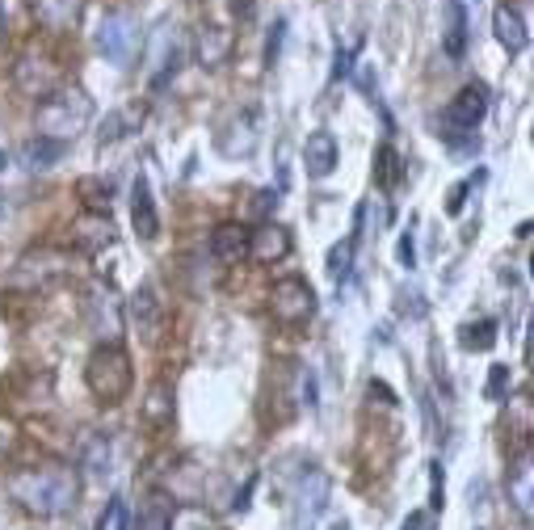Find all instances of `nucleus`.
<instances>
[{
  "mask_svg": "<svg viewBox=\"0 0 534 530\" xmlns=\"http://www.w3.org/2000/svg\"><path fill=\"white\" fill-rule=\"evenodd\" d=\"M337 530H349V526H345V522H341V526H337Z\"/></svg>",
  "mask_w": 534,
  "mask_h": 530,
  "instance_id": "obj_42",
  "label": "nucleus"
},
{
  "mask_svg": "<svg viewBox=\"0 0 534 530\" xmlns=\"http://www.w3.org/2000/svg\"><path fill=\"white\" fill-rule=\"evenodd\" d=\"M270 312L278 324H286V329H299V324H307L316 316V291L312 282L303 278H278L274 291H270Z\"/></svg>",
  "mask_w": 534,
  "mask_h": 530,
  "instance_id": "obj_6",
  "label": "nucleus"
},
{
  "mask_svg": "<svg viewBox=\"0 0 534 530\" xmlns=\"http://www.w3.org/2000/svg\"><path fill=\"white\" fill-rule=\"evenodd\" d=\"M181 59H186V38L173 22L156 26L152 43H148V89L152 93H164L177 80L181 72Z\"/></svg>",
  "mask_w": 534,
  "mask_h": 530,
  "instance_id": "obj_4",
  "label": "nucleus"
},
{
  "mask_svg": "<svg viewBox=\"0 0 534 530\" xmlns=\"http://www.w3.org/2000/svg\"><path fill=\"white\" fill-rule=\"evenodd\" d=\"M5 165H9V156H5V152H0V173H5Z\"/></svg>",
  "mask_w": 534,
  "mask_h": 530,
  "instance_id": "obj_41",
  "label": "nucleus"
},
{
  "mask_svg": "<svg viewBox=\"0 0 534 530\" xmlns=\"http://www.w3.org/2000/svg\"><path fill=\"white\" fill-rule=\"evenodd\" d=\"M270 207H278V190L274 186H265V190H257V202H253V215L265 223V215H270Z\"/></svg>",
  "mask_w": 534,
  "mask_h": 530,
  "instance_id": "obj_35",
  "label": "nucleus"
},
{
  "mask_svg": "<svg viewBox=\"0 0 534 530\" xmlns=\"http://www.w3.org/2000/svg\"><path fill=\"white\" fill-rule=\"evenodd\" d=\"M131 530H173V505L164 497H152L148 505L139 509V518Z\"/></svg>",
  "mask_w": 534,
  "mask_h": 530,
  "instance_id": "obj_28",
  "label": "nucleus"
},
{
  "mask_svg": "<svg viewBox=\"0 0 534 530\" xmlns=\"http://www.w3.org/2000/svg\"><path fill=\"white\" fill-rule=\"evenodd\" d=\"M463 345H467V350H492V345H497V324H492V320H480V324H467V329H463Z\"/></svg>",
  "mask_w": 534,
  "mask_h": 530,
  "instance_id": "obj_30",
  "label": "nucleus"
},
{
  "mask_svg": "<svg viewBox=\"0 0 534 530\" xmlns=\"http://www.w3.org/2000/svg\"><path fill=\"white\" fill-rule=\"evenodd\" d=\"M249 257L261 261V265H274L282 257H291V232H286L282 223L265 219L257 232H249Z\"/></svg>",
  "mask_w": 534,
  "mask_h": 530,
  "instance_id": "obj_12",
  "label": "nucleus"
},
{
  "mask_svg": "<svg viewBox=\"0 0 534 530\" xmlns=\"http://www.w3.org/2000/svg\"><path fill=\"white\" fill-rule=\"evenodd\" d=\"M0 26H5V17H0Z\"/></svg>",
  "mask_w": 534,
  "mask_h": 530,
  "instance_id": "obj_43",
  "label": "nucleus"
},
{
  "mask_svg": "<svg viewBox=\"0 0 534 530\" xmlns=\"http://www.w3.org/2000/svg\"><path fill=\"white\" fill-rule=\"evenodd\" d=\"M484 114H488V85L484 80H471V85H463L455 97H450L442 127H446V135H467V131L480 127Z\"/></svg>",
  "mask_w": 534,
  "mask_h": 530,
  "instance_id": "obj_8",
  "label": "nucleus"
},
{
  "mask_svg": "<svg viewBox=\"0 0 534 530\" xmlns=\"http://www.w3.org/2000/svg\"><path fill=\"white\" fill-rule=\"evenodd\" d=\"M122 127H127V114H110L106 127H101V144H114V139L122 135Z\"/></svg>",
  "mask_w": 534,
  "mask_h": 530,
  "instance_id": "obj_37",
  "label": "nucleus"
},
{
  "mask_svg": "<svg viewBox=\"0 0 534 530\" xmlns=\"http://www.w3.org/2000/svg\"><path fill=\"white\" fill-rule=\"evenodd\" d=\"M303 404H307V409H320V400H316V371H307L303 375Z\"/></svg>",
  "mask_w": 534,
  "mask_h": 530,
  "instance_id": "obj_39",
  "label": "nucleus"
},
{
  "mask_svg": "<svg viewBox=\"0 0 534 530\" xmlns=\"http://www.w3.org/2000/svg\"><path fill=\"white\" fill-rule=\"evenodd\" d=\"M76 194L89 202V211H110L114 177H80V181H76Z\"/></svg>",
  "mask_w": 534,
  "mask_h": 530,
  "instance_id": "obj_26",
  "label": "nucleus"
},
{
  "mask_svg": "<svg viewBox=\"0 0 534 530\" xmlns=\"http://www.w3.org/2000/svg\"><path fill=\"white\" fill-rule=\"evenodd\" d=\"M354 51H358V43H354V47H337V64H333V80L349 76V68H354Z\"/></svg>",
  "mask_w": 534,
  "mask_h": 530,
  "instance_id": "obj_36",
  "label": "nucleus"
},
{
  "mask_svg": "<svg viewBox=\"0 0 534 530\" xmlns=\"http://www.w3.org/2000/svg\"><path fill=\"white\" fill-rule=\"evenodd\" d=\"M93 122V101L85 89H55L38 101L34 127L43 139H55V144H72V139Z\"/></svg>",
  "mask_w": 534,
  "mask_h": 530,
  "instance_id": "obj_2",
  "label": "nucleus"
},
{
  "mask_svg": "<svg viewBox=\"0 0 534 530\" xmlns=\"http://www.w3.org/2000/svg\"><path fill=\"white\" fill-rule=\"evenodd\" d=\"M530 480H534L530 459H522L518 467H513V476H509V501L522 514V522H530V509H534V488H530Z\"/></svg>",
  "mask_w": 534,
  "mask_h": 530,
  "instance_id": "obj_24",
  "label": "nucleus"
},
{
  "mask_svg": "<svg viewBox=\"0 0 534 530\" xmlns=\"http://www.w3.org/2000/svg\"><path fill=\"white\" fill-rule=\"evenodd\" d=\"M282 38H286V17H278V22L270 26V38H265V64H278V51H282Z\"/></svg>",
  "mask_w": 534,
  "mask_h": 530,
  "instance_id": "obj_32",
  "label": "nucleus"
},
{
  "mask_svg": "<svg viewBox=\"0 0 534 530\" xmlns=\"http://www.w3.org/2000/svg\"><path fill=\"white\" fill-rule=\"evenodd\" d=\"M9 497L34 518H64L76 509L80 476L76 467L47 463V467H22L9 476Z\"/></svg>",
  "mask_w": 534,
  "mask_h": 530,
  "instance_id": "obj_1",
  "label": "nucleus"
},
{
  "mask_svg": "<svg viewBox=\"0 0 534 530\" xmlns=\"http://www.w3.org/2000/svg\"><path fill=\"white\" fill-rule=\"evenodd\" d=\"M492 34H497V43H501L509 55H522L526 43H530L522 13L509 9V5H497V9H492Z\"/></svg>",
  "mask_w": 534,
  "mask_h": 530,
  "instance_id": "obj_18",
  "label": "nucleus"
},
{
  "mask_svg": "<svg viewBox=\"0 0 534 530\" xmlns=\"http://www.w3.org/2000/svg\"><path fill=\"white\" fill-rule=\"evenodd\" d=\"M211 257L223 265L249 257V228H244V223H219L211 232Z\"/></svg>",
  "mask_w": 534,
  "mask_h": 530,
  "instance_id": "obj_20",
  "label": "nucleus"
},
{
  "mask_svg": "<svg viewBox=\"0 0 534 530\" xmlns=\"http://www.w3.org/2000/svg\"><path fill=\"white\" fill-rule=\"evenodd\" d=\"M257 139H261V118L257 110H236L219 131V152L223 156H253L257 152Z\"/></svg>",
  "mask_w": 534,
  "mask_h": 530,
  "instance_id": "obj_9",
  "label": "nucleus"
},
{
  "mask_svg": "<svg viewBox=\"0 0 534 530\" xmlns=\"http://www.w3.org/2000/svg\"><path fill=\"white\" fill-rule=\"evenodd\" d=\"M97 51L110 59L114 68H131V59L139 51V22L127 9H110L97 26Z\"/></svg>",
  "mask_w": 534,
  "mask_h": 530,
  "instance_id": "obj_5",
  "label": "nucleus"
},
{
  "mask_svg": "<svg viewBox=\"0 0 534 530\" xmlns=\"http://www.w3.org/2000/svg\"><path fill=\"white\" fill-rule=\"evenodd\" d=\"M467 38H471V22H467L463 0H446L442 5V51H446V59H463Z\"/></svg>",
  "mask_w": 534,
  "mask_h": 530,
  "instance_id": "obj_13",
  "label": "nucleus"
},
{
  "mask_svg": "<svg viewBox=\"0 0 534 530\" xmlns=\"http://www.w3.org/2000/svg\"><path fill=\"white\" fill-rule=\"evenodd\" d=\"M354 249H358V240H354V236L328 249V278H333L337 287H345L349 274H354Z\"/></svg>",
  "mask_w": 534,
  "mask_h": 530,
  "instance_id": "obj_27",
  "label": "nucleus"
},
{
  "mask_svg": "<svg viewBox=\"0 0 534 530\" xmlns=\"http://www.w3.org/2000/svg\"><path fill=\"white\" fill-rule=\"evenodd\" d=\"M13 80H17V89H22L26 97H47V93H55V89H59V68L51 64L47 55L26 51L22 59H17Z\"/></svg>",
  "mask_w": 534,
  "mask_h": 530,
  "instance_id": "obj_11",
  "label": "nucleus"
},
{
  "mask_svg": "<svg viewBox=\"0 0 534 530\" xmlns=\"http://www.w3.org/2000/svg\"><path fill=\"white\" fill-rule=\"evenodd\" d=\"M425 526V518L421 514H408V522H404V530H421Z\"/></svg>",
  "mask_w": 534,
  "mask_h": 530,
  "instance_id": "obj_40",
  "label": "nucleus"
},
{
  "mask_svg": "<svg viewBox=\"0 0 534 530\" xmlns=\"http://www.w3.org/2000/svg\"><path fill=\"white\" fill-rule=\"evenodd\" d=\"M446 505V484H442V463H429V509Z\"/></svg>",
  "mask_w": 534,
  "mask_h": 530,
  "instance_id": "obj_33",
  "label": "nucleus"
},
{
  "mask_svg": "<svg viewBox=\"0 0 534 530\" xmlns=\"http://www.w3.org/2000/svg\"><path fill=\"white\" fill-rule=\"evenodd\" d=\"M64 152H68V144H55V139L30 135L26 144H22V165H26L30 173H47V169H55L59 160H64Z\"/></svg>",
  "mask_w": 534,
  "mask_h": 530,
  "instance_id": "obj_23",
  "label": "nucleus"
},
{
  "mask_svg": "<svg viewBox=\"0 0 534 530\" xmlns=\"http://www.w3.org/2000/svg\"><path fill=\"white\" fill-rule=\"evenodd\" d=\"M484 392H488V400H505V392H509V366H501V362L492 366Z\"/></svg>",
  "mask_w": 534,
  "mask_h": 530,
  "instance_id": "obj_31",
  "label": "nucleus"
},
{
  "mask_svg": "<svg viewBox=\"0 0 534 530\" xmlns=\"http://www.w3.org/2000/svg\"><path fill=\"white\" fill-rule=\"evenodd\" d=\"M484 173H476V177H467V181H459L455 190H450V202H446V215H459L463 211V202H467V194L476 190V181H480Z\"/></svg>",
  "mask_w": 534,
  "mask_h": 530,
  "instance_id": "obj_34",
  "label": "nucleus"
},
{
  "mask_svg": "<svg viewBox=\"0 0 534 530\" xmlns=\"http://www.w3.org/2000/svg\"><path fill=\"white\" fill-rule=\"evenodd\" d=\"M85 383L101 404H122L131 392V383H135L127 350H122V345H97L89 354V366H85Z\"/></svg>",
  "mask_w": 534,
  "mask_h": 530,
  "instance_id": "obj_3",
  "label": "nucleus"
},
{
  "mask_svg": "<svg viewBox=\"0 0 534 530\" xmlns=\"http://www.w3.org/2000/svg\"><path fill=\"white\" fill-rule=\"evenodd\" d=\"M110 463H114V442L110 434H85L80 438V451H76V467H85V476L101 480V476H110Z\"/></svg>",
  "mask_w": 534,
  "mask_h": 530,
  "instance_id": "obj_17",
  "label": "nucleus"
},
{
  "mask_svg": "<svg viewBox=\"0 0 534 530\" xmlns=\"http://www.w3.org/2000/svg\"><path fill=\"white\" fill-rule=\"evenodd\" d=\"M131 223H135V236L139 240H156L160 236V215H156V198L148 177H135V190H131Z\"/></svg>",
  "mask_w": 534,
  "mask_h": 530,
  "instance_id": "obj_15",
  "label": "nucleus"
},
{
  "mask_svg": "<svg viewBox=\"0 0 534 530\" xmlns=\"http://www.w3.org/2000/svg\"><path fill=\"white\" fill-rule=\"evenodd\" d=\"M34 5V17L43 22L47 30H72L76 26V17H80V9H85V0H30Z\"/></svg>",
  "mask_w": 534,
  "mask_h": 530,
  "instance_id": "obj_22",
  "label": "nucleus"
},
{
  "mask_svg": "<svg viewBox=\"0 0 534 530\" xmlns=\"http://www.w3.org/2000/svg\"><path fill=\"white\" fill-rule=\"evenodd\" d=\"M131 316H135V324H139L143 337H156V333H160L164 308H160V295H156L152 282H143V287L131 295Z\"/></svg>",
  "mask_w": 534,
  "mask_h": 530,
  "instance_id": "obj_21",
  "label": "nucleus"
},
{
  "mask_svg": "<svg viewBox=\"0 0 534 530\" xmlns=\"http://www.w3.org/2000/svg\"><path fill=\"white\" fill-rule=\"evenodd\" d=\"M232 47H236V38H232L228 26H202L198 38H194V51H198L202 68H223L232 59Z\"/></svg>",
  "mask_w": 534,
  "mask_h": 530,
  "instance_id": "obj_16",
  "label": "nucleus"
},
{
  "mask_svg": "<svg viewBox=\"0 0 534 530\" xmlns=\"http://www.w3.org/2000/svg\"><path fill=\"white\" fill-rule=\"evenodd\" d=\"M375 177H379L383 190H392L396 181H400V156H396L392 144H383V148L375 152Z\"/></svg>",
  "mask_w": 534,
  "mask_h": 530,
  "instance_id": "obj_29",
  "label": "nucleus"
},
{
  "mask_svg": "<svg viewBox=\"0 0 534 530\" xmlns=\"http://www.w3.org/2000/svg\"><path fill=\"white\" fill-rule=\"evenodd\" d=\"M64 274V257L43 249V253H26L22 261H17V270L9 274V287L13 291H38V287H47L51 278Z\"/></svg>",
  "mask_w": 534,
  "mask_h": 530,
  "instance_id": "obj_10",
  "label": "nucleus"
},
{
  "mask_svg": "<svg viewBox=\"0 0 534 530\" xmlns=\"http://www.w3.org/2000/svg\"><path fill=\"white\" fill-rule=\"evenodd\" d=\"M303 169L312 181H324L328 173L337 169V139L333 131H312L303 144Z\"/></svg>",
  "mask_w": 534,
  "mask_h": 530,
  "instance_id": "obj_14",
  "label": "nucleus"
},
{
  "mask_svg": "<svg viewBox=\"0 0 534 530\" xmlns=\"http://www.w3.org/2000/svg\"><path fill=\"white\" fill-rule=\"evenodd\" d=\"M328 493H333V484L320 467H307L299 476V488H295V505H291V530H316L320 514L328 509Z\"/></svg>",
  "mask_w": 534,
  "mask_h": 530,
  "instance_id": "obj_7",
  "label": "nucleus"
},
{
  "mask_svg": "<svg viewBox=\"0 0 534 530\" xmlns=\"http://www.w3.org/2000/svg\"><path fill=\"white\" fill-rule=\"evenodd\" d=\"M400 265H404V270H413V265H417V244H413V232H404L400 236Z\"/></svg>",
  "mask_w": 534,
  "mask_h": 530,
  "instance_id": "obj_38",
  "label": "nucleus"
},
{
  "mask_svg": "<svg viewBox=\"0 0 534 530\" xmlns=\"http://www.w3.org/2000/svg\"><path fill=\"white\" fill-rule=\"evenodd\" d=\"M143 421L148 425H169L173 421V387L169 383H156L148 400H143Z\"/></svg>",
  "mask_w": 534,
  "mask_h": 530,
  "instance_id": "obj_25",
  "label": "nucleus"
},
{
  "mask_svg": "<svg viewBox=\"0 0 534 530\" xmlns=\"http://www.w3.org/2000/svg\"><path fill=\"white\" fill-rule=\"evenodd\" d=\"M72 240L80 244V249H89V253H97V249H106V244L114 240V223H110V215L106 211H85L76 223H72Z\"/></svg>",
  "mask_w": 534,
  "mask_h": 530,
  "instance_id": "obj_19",
  "label": "nucleus"
}]
</instances>
